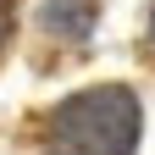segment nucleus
Listing matches in <instances>:
<instances>
[{
	"instance_id": "f257e3e1",
	"label": "nucleus",
	"mask_w": 155,
	"mask_h": 155,
	"mask_svg": "<svg viewBox=\"0 0 155 155\" xmlns=\"http://www.w3.org/2000/svg\"><path fill=\"white\" fill-rule=\"evenodd\" d=\"M50 155H133L139 144V100L122 83H100L55 105L45 127Z\"/></svg>"
},
{
	"instance_id": "f03ea898",
	"label": "nucleus",
	"mask_w": 155,
	"mask_h": 155,
	"mask_svg": "<svg viewBox=\"0 0 155 155\" xmlns=\"http://www.w3.org/2000/svg\"><path fill=\"white\" fill-rule=\"evenodd\" d=\"M39 22L61 39H89L94 28V0H45V11H39Z\"/></svg>"
},
{
	"instance_id": "7ed1b4c3",
	"label": "nucleus",
	"mask_w": 155,
	"mask_h": 155,
	"mask_svg": "<svg viewBox=\"0 0 155 155\" xmlns=\"http://www.w3.org/2000/svg\"><path fill=\"white\" fill-rule=\"evenodd\" d=\"M11 11H17V0H0V45H6V33H11Z\"/></svg>"
},
{
	"instance_id": "20e7f679",
	"label": "nucleus",
	"mask_w": 155,
	"mask_h": 155,
	"mask_svg": "<svg viewBox=\"0 0 155 155\" xmlns=\"http://www.w3.org/2000/svg\"><path fill=\"white\" fill-rule=\"evenodd\" d=\"M150 28H155V17H150Z\"/></svg>"
}]
</instances>
